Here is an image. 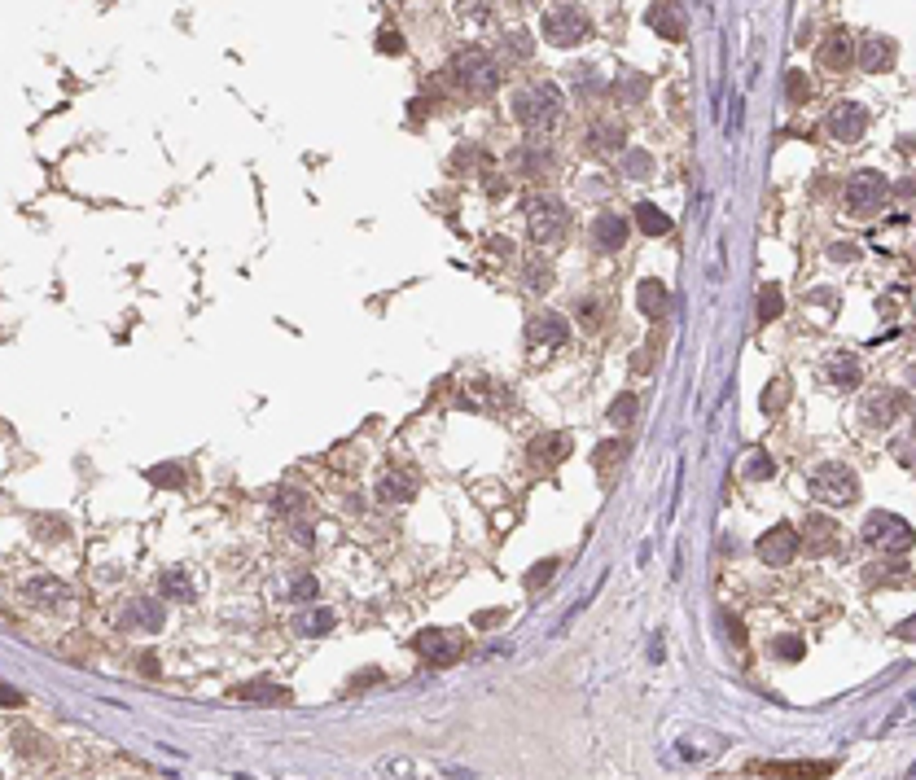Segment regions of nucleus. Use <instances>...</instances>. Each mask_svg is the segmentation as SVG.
<instances>
[{"label":"nucleus","instance_id":"obj_1","mask_svg":"<svg viewBox=\"0 0 916 780\" xmlns=\"http://www.w3.org/2000/svg\"><path fill=\"white\" fill-rule=\"evenodd\" d=\"M562 105H566V101H562V88L548 84V79H540V84H526V88L513 93V119H518L531 136H544V132L557 127Z\"/></svg>","mask_w":916,"mask_h":780},{"label":"nucleus","instance_id":"obj_2","mask_svg":"<svg viewBox=\"0 0 916 780\" xmlns=\"http://www.w3.org/2000/svg\"><path fill=\"white\" fill-rule=\"evenodd\" d=\"M452 79L461 84V93H470L473 101L495 97L500 88V62L487 49H461L452 57Z\"/></svg>","mask_w":916,"mask_h":780},{"label":"nucleus","instance_id":"obj_3","mask_svg":"<svg viewBox=\"0 0 916 780\" xmlns=\"http://www.w3.org/2000/svg\"><path fill=\"white\" fill-rule=\"evenodd\" d=\"M540 35H544L553 49H579V44L592 35V18H588L574 0H562V5H548L544 9Z\"/></svg>","mask_w":916,"mask_h":780},{"label":"nucleus","instance_id":"obj_4","mask_svg":"<svg viewBox=\"0 0 916 780\" xmlns=\"http://www.w3.org/2000/svg\"><path fill=\"white\" fill-rule=\"evenodd\" d=\"M807 491H811V500L842 508V504H855V496H860V479H855V469H846L842 460H824V465L811 469Z\"/></svg>","mask_w":916,"mask_h":780},{"label":"nucleus","instance_id":"obj_5","mask_svg":"<svg viewBox=\"0 0 916 780\" xmlns=\"http://www.w3.org/2000/svg\"><path fill=\"white\" fill-rule=\"evenodd\" d=\"M526 228H531V242H540V246H553V242H562L570 228V211L562 206L557 198H548V193H535V198H526Z\"/></svg>","mask_w":916,"mask_h":780},{"label":"nucleus","instance_id":"obj_6","mask_svg":"<svg viewBox=\"0 0 916 780\" xmlns=\"http://www.w3.org/2000/svg\"><path fill=\"white\" fill-rule=\"evenodd\" d=\"M886 193H891V184H886L881 172H855V176L846 180V211L855 220H868V215L881 211Z\"/></svg>","mask_w":916,"mask_h":780},{"label":"nucleus","instance_id":"obj_7","mask_svg":"<svg viewBox=\"0 0 916 780\" xmlns=\"http://www.w3.org/2000/svg\"><path fill=\"white\" fill-rule=\"evenodd\" d=\"M864 539L881 553H908L912 548V527L899 513H868L864 518Z\"/></svg>","mask_w":916,"mask_h":780},{"label":"nucleus","instance_id":"obj_8","mask_svg":"<svg viewBox=\"0 0 916 780\" xmlns=\"http://www.w3.org/2000/svg\"><path fill=\"white\" fill-rule=\"evenodd\" d=\"M903 408H908V395L903 390H894V386H881V390H868L864 403H860V421L868 429H886L894 426L899 417H903Z\"/></svg>","mask_w":916,"mask_h":780},{"label":"nucleus","instance_id":"obj_9","mask_svg":"<svg viewBox=\"0 0 916 780\" xmlns=\"http://www.w3.org/2000/svg\"><path fill=\"white\" fill-rule=\"evenodd\" d=\"M824 132H829L838 145H855V141H864V132H868V110L860 101H842V105L829 110Z\"/></svg>","mask_w":916,"mask_h":780},{"label":"nucleus","instance_id":"obj_10","mask_svg":"<svg viewBox=\"0 0 916 780\" xmlns=\"http://www.w3.org/2000/svg\"><path fill=\"white\" fill-rule=\"evenodd\" d=\"M23 597L35 605V609H49V614H71V609H75V592L62 579H49V575H45V579L26 583Z\"/></svg>","mask_w":916,"mask_h":780},{"label":"nucleus","instance_id":"obj_11","mask_svg":"<svg viewBox=\"0 0 916 780\" xmlns=\"http://www.w3.org/2000/svg\"><path fill=\"white\" fill-rule=\"evenodd\" d=\"M566 338H570V325H566V316H557V311H544V316H535L526 325V347L531 351H557V347H566Z\"/></svg>","mask_w":916,"mask_h":780},{"label":"nucleus","instance_id":"obj_12","mask_svg":"<svg viewBox=\"0 0 916 780\" xmlns=\"http://www.w3.org/2000/svg\"><path fill=\"white\" fill-rule=\"evenodd\" d=\"M754 553H759L763 566H785V561H793V553H798V530L793 527H772L768 535H759Z\"/></svg>","mask_w":916,"mask_h":780},{"label":"nucleus","instance_id":"obj_13","mask_svg":"<svg viewBox=\"0 0 916 780\" xmlns=\"http://www.w3.org/2000/svg\"><path fill=\"white\" fill-rule=\"evenodd\" d=\"M855 62H860V71H868V75L891 71L894 66V40L891 35H864L860 49H855Z\"/></svg>","mask_w":916,"mask_h":780},{"label":"nucleus","instance_id":"obj_14","mask_svg":"<svg viewBox=\"0 0 916 780\" xmlns=\"http://www.w3.org/2000/svg\"><path fill=\"white\" fill-rule=\"evenodd\" d=\"M526 456H531V465H535V469H557V465L570 456V434H562V429L540 434V439L526 448Z\"/></svg>","mask_w":916,"mask_h":780},{"label":"nucleus","instance_id":"obj_15","mask_svg":"<svg viewBox=\"0 0 916 780\" xmlns=\"http://www.w3.org/2000/svg\"><path fill=\"white\" fill-rule=\"evenodd\" d=\"M860 378H864V369H860V360L851 351L824 355V381H829L833 390H851V386H860Z\"/></svg>","mask_w":916,"mask_h":780},{"label":"nucleus","instance_id":"obj_16","mask_svg":"<svg viewBox=\"0 0 916 780\" xmlns=\"http://www.w3.org/2000/svg\"><path fill=\"white\" fill-rule=\"evenodd\" d=\"M417 654L430 662V666H452L461 657V640H452L447 631H422L417 636Z\"/></svg>","mask_w":916,"mask_h":780},{"label":"nucleus","instance_id":"obj_17","mask_svg":"<svg viewBox=\"0 0 916 780\" xmlns=\"http://www.w3.org/2000/svg\"><path fill=\"white\" fill-rule=\"evenodd\" d=\"M816 57H820V66H824V71H846V66L855 62V40H851V31H842V26H838V31H829Z\"/></svg>","mask_w":916,"mask_h":780},{"label":"nucleus","instance_id":"obj_18","mask_svg":"<svg viewBox=\"0 0 916 780\" xmlns=\"http://www.w3.org/2000/svg\"><path fill=\"white\" fill-rule=\"evenodd\" d=\"M592 246L596 251H619V246H627V220L614 215V211H601L592 220Z\"/></svg>","mask_w":916,"mask_h":780},{"label":"nucleus","instance_id":"obj_19","mask_svg":"<svg viewBox=\"0 0 916 780\" xmlns=\"http://www.w3.org/2000/svg\"><path fill=\"white\" fill-rule=\"evenodd\" d=\"M124 623H127V627H141V631H163V623H167V609L154 601V597H136V601L127 605Z\"/></svg>","mask_w":916,"mask_h":780},{"label":"nucleus","instance_id":"obj_20","mask_svg":"<svg viewBox=\"0 0 916 780\" xmlns=\"http://www.w3.org/2000/svg\"><path fill=\"white\" fill-rule=\"evenodd\" d=\"M667 302H671V294L662 281H641V285H636V307H641V316L662 321V316H667Z\"/></svg>","mask_w":916,"mask_h":780},{"label":"nucleus","instance_id":"obj_21","mask_svg":"<svg viewBox=\"0 0 916 780\" xmlns=\"http://www.w3.org/2000/svg\"><path fill=\"white\" fill-rule=\"evenodd\" d=\"M413 496H417L413 474H382V482H377V500L382 504H408Z\"/></svg>","mask_w":916,"mask_h":780},{"label":"nucleus","instance_id":"obj_22","mask_svg":"<svg viewBox=\"0 0 916 780\" xmlns=\"http://www.w3.org/2000/svg\"><path fill=\"white\" fill-rule=\"evenodd\" d=\"M605 93L619 101V105H636V101H644V93H649V79H644L641 71H619V79H614Z\"/></svg>","mask_w":916,"mask_h":780},{"label":"nucleus","instance_id":"obj_23","mask_svg":"<svg viewBox=\"0 0 916 780\" xmlns=\"http://www.w3.org/2000/svg\"><path fill=\"white\" fill-rule=\"evenodd\" d=\"M622 141H627V132H622L619 119H596L592 127H588V145L601 153H614L622 150Z\"/></svg>","mask_w":916,"mask_h":780},{"label":"nucleus","instance_id":"obj_24","mask_svg":"<svg viewBox=\"0 0 916 780\" xmlns=\"http://www.w3.org/2000/svg\"><path fill=\"white\" fill-rule=\"evenodd\" d=\"M644 23L653 26V31H658L662 40H680V35H684V18H680V14H675L671 5H662V0H658V5H649Z\"/></svg>","mask_w":916,"mask_h":780},{"label":"nucleus","instance_id":"obj_25","mask_svg":"<svg viewBox=\"0 0 916 780\" xmlns=\"http://www.w3.org/2000/svg\"><path fill=\"white\" fill-rule=\"evenodd\" d=\"M513 167H518L522 176H544L548 167H553V153H548L540 141H526V145L513 153Z\"/></svg>","mask_w":916,"mask_h":780},{"label":"nucleus","instance_id":"obj_26","mask_svg":"<svg viewBox=\"0 0 916 780\" xmlns=\"http://www.w3.org/2000/svg\"><path fill=\"white\" fill-rule=\"evenodd\" d=\"M158 587H163V597H167V601H180V605H189L194 597H198V592H194V579H189L184 570H175V566H172V570H163Z\"/></svg>","mask_w":916,"mask_h":780},{"label":"nucleus","instance_id":"obj_27","mask_svg":"<svg viewBox=\"0 0 916 780\" xmlns=\"http://www.w3.org/2000/svg\"><path fill=\"white\" fill-rule=\"evenodd\" d=\"M636 228H641L644 237H662V232H671V215H662L653 202H641L636 206Z\"/></svg>","mask_w":916,"mask_h":780},{"label":"nucleus","instance_id":"obj_28","mask_svg":"<svg viewBox=\"0 0 916 780\" xmlns=\"http://www.w3.org/2000/svg\"><path fill=\"white\" fill-rule=\"evenodd\" d=\"M237 697H246L254 706H281L290 702V688H276V684H246V688H237Z\"/></svg>","mask_w":916,"mask_h":780},{"label":"nucleus","instance_id":"obj_29","mask_svg":"<svg viewBox=\"0 0 916 780\" xmlns=\"http://www.w3.org/2000/svg\"><path fill=\"white\" fill-rule=\"evenodd\" d=\"M548 285H553V263H548L544 254H531V259H526V290H531V294H544Z\"/></svg>","mask_w":916,"mask_h":780},{"label":"nucleus","instance_id":"obj_30","mask_svg":"<svg viewBox=\"0 0 916 780\" xmlns=\"http://www.w3.org/2000/svg\"><path fill=\"white\" fill-rule=\"evenodd\" d=\"M570 84H574V93H583V97H601L605 93V79L596 66H574L570 71Z\"/></svg>","mask_w":916,"mask_h":780},{"label":"nucleus","instance_id":"obj_31","mask_svg":"<svg viewBox=\"0 0 916 780\" xmlns=\"http://www.w3.org/2000/svg\"><path fill=\"white\" fill-rule=\"evenodd\" d=\"M781 307H785V299H781V285H776V281H768V285L759 290V325H772V321L781 316Z\"/></svg>","mask_w":916,"mask_h":780},{"label":"nucleus","instance_id":"obj_32","mask_svg":"<svg viewBox=\"0 0 916 780\" xmlns=\"http://www.w3.org/2000/svg\"><path fill=\"white\" fill-rule=\"evenodd\" d=\"M622 176L649 180V176H653V153H649V150H627V153H622Z\"/></svg>","mask_w":916,"mask_h":780},{"label":"nucleus","instance_id":"obj_33","mask_svg":"<svg viewBox=\"0 0 916 780\" xmlns=\"http://www.w3.org/2000/svg\"><path fill=\"white\" fill-rule=\"evenodd\" d=\"M145 479L154 482V487H163V491H180V487H184V469H180V465H154Z\"/></svg>","mask_w":916,"mask_h":780},{"label":"nucleus","instance_id":"obj_34","mask_svg":"<svg viewBox=\"0 0 916 780\" xmlns=\"http://www.w3.org/2000/svg\"><path fill=\"white\" fill-rule=\"evenodd\" d=\"M329 627H334V614H329V609H312V614H303L294 623V631H303V636H324Z\"/></svg>","mask_w":916,"mask_h":780},{"label":"nucleus","instance_id":"obj_35","mask_svg":"<svg viewBox=\"0 0 916 780\" xmlns=\"http://www.w3.org/2000/svg\"><path fill=\"white\" fill-rule=\"evenodd\" d=\"M622 456H627V443H622V439H610V443H601V448H596L592 460H596V469H614Z\"/></svg>","mask_w":916,"mask_h":780},{"label":"nucleus","instance_id":"obj_36","mask_svg":"<svg viewBox=\"0 0 916 780\" xmlns=\"http://www.w3.org/2000/svg\"><path fill=\"white\" fill-rule=\"evenodd\" d=\"M785 403H790V381L785 378L768 381V390H763V412H781Z\"/></svg>","mask_w":916,"mask_h":780},{"label":"nucleus","instance_id":"obj_37","mask_svg":"<svg viewBox=\"0 0 916 780\" xmlns=\"http://www.w3.org/2000/svg\"><path fill=\"white\" fill-rule=\"evenodd\" d=\"M614 426H632L636 421V395H619V400L610 403V412H605Z\"/></svg>","mask_w":916,"mask_h":780},{"label":"nucleus","instance_id":"obj_38","mask_svg":"<svg viewBox=\"0 0 916 780\" xmlns=\"http://www.w3.org/2000/svg\"><path fill=\"white\" fill-rule=\"evenodd\" d=\"M785 93H790V105H802V101L811 97V84H807V75H802V71H790V79H785Z\"/></svg>","mask_w":916,"mask_h":780},{"label":"nucleus","instance_id":"obj_39","mask_svg":"<svg viewBox=\"0 0 916 780\" xmlns=\"http://www.w3.org/2000/svg\"><path fill=\"white\" fill-rule=\"evenodd\" d=\"M504 49L513 53V57H518V62H526V57H531V49H535V44H531V35H526V31H509V35H504Z\"/></svg>","mask_w":916,"mask_h":780},{"label":"nucleus","instance_id":"obj_40","mask_svg":"<svg viewBox=\"0 0 916 780\" xmlns=\"http://www.w3.org/2000/svg\"><path fill=\"white\" fill-rule=\"evenodd\" d=\"M316 592H321V583L312 579V575H303V579L290 583V601H312Z\"/></svg>","mask_w":916,"mask_h":780},{"label":"nucleus","instance_id":"obj_41","mask_svg":"<svg viewBox=\"0 0 916 780\" xmlns=\"http://www.w3.org/2000/svg\"><path fill=\"white\" fill-rule=\"evenodd\" d=\"M776 474V460H768L763 452H754V460L745 465V479H772Z\"/></svg>","mask_w":916,"mask_h":780},{"label":"nucleus","instance_id":"obj_42","mask_svg":"<svg viewBox=\"0 0 916 780\" xmlns=\"http://www.w3.org/2000/svg\"><path fill=\"white\" fill-rule=\"evenodd\" d=\"M553 575H557V561H540L535 570H526V587H544Z\"/></svg>","mask_w":916,"mask_h":780},{"label":"nucleus","instance_id":"obj_43","mask_svg":"<svg viewBox=\"0 0 916 780\" xmlns=\"http://www.w3.org/2000/svg\"><path fill=\"white\" fill-rule=\"evenodd\" d=\"M377 53H403V35H399L395 26H386V31L377 35Z\"/></svg>","mask_w":916,"mask_h":780},{"label":"nucleus","instance_id":"obj_44","mask_svg":"<svg viewBox=\"0 0 916 780\" xmlns=\"http://www.w3.org/2000/svg\"><path fill=\"white\" fill-rule=\"evenodd\" d=\"M772 654H781V657H802V640H772Z\"/></svg>","mask_w":916,"mask_h":780},{"label":"nucleus","instance_id":"obj_45","mask_svg":"<svg viewBox=\"0 0 916 780\" xmlns=\"http://www.w3.org/2000/svg\"><path fill=\"white\" fill-rule=\"evenodd\" d=\"M26 697L18 693V688H9V684H0V706H23Z\"/></svg>","mask_w":916,"mask_h":780},{"label":"nucleus","instance_id":"obj_46","mask_svg":"<svg viewBox=\"0 0 916 780\" xmlns=\"http://www.w3.org/2000/svg\"><path fill=\"white\" fill-rule=\"evenodd\" d=\"M377 772H382V776H413V772H408V763H403V758H399V763H382V767H377Z\"/></svg>","mask_w":916,"mask_h":780},{"label":"nucleus","instance_id":"obj_47","mask_svg":"<svg viewBox=\"0 0 916 780\" xmlns=\"http://www.w3.org/2000/svg\"><path fill=\"white\" fill-rule=\"evenodd\" d=\"M276 508H303V496H298V491H281V496H276Z\"/></svg>","mask_w":916,"mask_h":780},{"label":"nucleus","instance_id":"obj_48","mask_svg":"<svg viewBox=\"0 0 916 780\" xmlns=\"http://www.w3.org/2000/svg\"><path fill=\"white\" fill-rule=\"evenodd\" d=\"M829 254H833V259H838V263H842V259H846V263H851V259H855V246H851V242H838V246H833V251H829Z\"/></svg>","mask_w":916,"mask_h":780},{"label":"nucleus","instance_id":"obj_49","mask_svg":"<svg viewBox=\"0 0 916 780\" xmlns=\"http://www.w3.org/2000/svg\"><path fill=\"white\" fill-rule=\"evenodd\" d=\"M583 325H588V329H596V325H601V311H596L592 302H583Z\"/></svg>","mask_w":916,"mask_h":780},{"label":"nucleus","instance_id":"obj_50","mask_svg":"<svg viewBox=\"0 0 916 780\" xmlns=\"http://www.w3.org/2000/svg\"><path fill=\"white\" fill-rule=\"evenodd\" d=\"M141 671H145V676H158V657H141Z\"/></svg>","mask_w":916,"mask_h":780},{"label":"nucleus","instance_id":"obj_51","mask_svg":"<svg viewBox=\"0 0 916 780\" xmlns=\"http://www.w3.org/2000/svg\"><path fill=\"white\" fill-rule=\"evenodd\" d=\"M504 5H526V0H504Z\"/></svg>","mask_w":916,"mask_h":780}]
</instances>
